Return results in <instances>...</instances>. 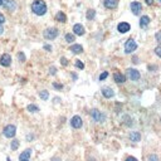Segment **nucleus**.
Listing matches in <instances>:
<instances>
[{
	"instance_id": "obj_26",
	"label": "nucleus",
	"mask_w": 161,
	"mask_h": 161,
	"mask_svg": "<svg viewBox=\"0 0 161 161\" xmlns=\"http://www.w3.org/2000/svg\"><path fill=\"white\" fill-rule=\"evenodd\" d=\"M75 67H77L78 69H83V68H85V64L80 62V60H75Z\"/></svg>"
},
{
	"instance_id": "obj_25",
	"label": "nucleus",
	"mask_w": 161,
	"mask_h": 161,
	"mask_svg": "<svg viewBox=\"0 0 161 161\" xmlns=\"http://www.w3.org/2000/svg\"><path fill=\"white\" fill-rule=\"evenodd\" d=\"M65 42H68V43H73L74 40H75V38H74V34H65Z\"/></svg>"
},
{
	"instance_id": "obj_28",
	"label": "nucleus",
	"mask_w": 161,
	"mask_h": 161,
	"mask_svg": "<svg viewBox=\"0 0 161 161\" xmlns=\"http://www.w3.org/2000/svg\"><path fill=\"white\" fill-rule=\"evenodd\" d=\"M155 39H156V42L161 43V30H158V32L155 34Z\"/></svg>"
},
{
	"instance_id": "obj_5",
	"label": "nucleus",
	"mask_w": 161,
	"mask_h": 161,
	"mask_svg": "<svg viewBox=\"0 0 161 161\" xmlns=\"http://www.w3.org/2000/svg\"><path fill=\"white\" fill-rule=\"evenodd\" d=\"M58 37V29L57 28H48L44 30V38L47 40H53Z\"/></svg>"
},
{
	"instance_id": "obj_43",
	"label": "nucleus",
	"mask_w": 161,
	"mask_h": 161,
	"mask_svg": "<svg viewBox=\"0 0 161 161\" xmlns=\"http://www.w3.org/2000/svg\"><path fill=\"white\" fill-rule=\"evenodd\" d=\"M0 5H3V0H0Z\"/></svg>"
},
{
	"instance_id": "obj_12",
	"label": "nucleus",
	"mask_w": 161,
	"mask_h": 161,
	"mask_svg": "<svg viewBox=\"0 0 161 161\" xmlns=\"http://www.w3.org/2000/svg\"><path fill=\"white\" fill-rule=\"evenodd\" d=\"M103 5L106 9H116L118 5V0H103Z\"/></svg>"
},
{
	"instance_id": "obj_22",
	"label": "nucleus",
	"mask_w": 161,
	"mask_h": 161,
	"mask_svg": "<svg viewBox=\"0 0 161 161\" xmlns=\"http://www.w3.org/2000/svg\"><path fill=\"white\" fill-rule=\"evenodd\" d=\"M39 97H40L43 101H47V100L49 98V92L45 91V90H44V91H40V92H39Z\"/></svg>"
},
{
	"instance_id": "obj_38",
	"label": "nucleus",
	"mask_w": 161,
	"mask_h": 161,
	"mask_svg": "<svg viewBox=\"0 0 161 161\" xmlns=\"http://www.w3.org/2000/svg\"><path fill=\"white\" fill-rule=\"evenodd\" d=\"M44 49H47L48 52H50V50H52V47H50V45H48V44H45V45H44Z\"/></svg>"
},
{
	"instance_id": "obj_35",
	"label": "nucleus",
	"mask_w": 161,
	"mask_h": 161,
	"mask_svg": "<svg viewBox=\"0 0 161 161\" xmlns=\"http://www.w3.org/2000/svg\"><path fill=\"white\" fill-rule=\"evenodd\" d=\"M126 161H138L136 157H133V156H128L127 158H126Z\"/></svg>"
},
{
	"instance_id": "obj_2",
	"label": "nucleus",
	"mask_w": 161,
	"mask_h": 161,
	"mask_svg": "<svg viewBox=\"0 0 161 161\" xmlns=\"http://www.w3.org/2000/svg\"><path fill=\"white\" fill-rule=\"evenodd\" d=\"M91 117H92V120L93 121H96V122H100V123H102V122H105L106 121V116H105V113H102L100 110H97V108H93L92 111H91Z\"/></svg>"
},
{
	"instance_id": "obj_9",
	"label": "nucleus",
	"mask_w": 161,
	"mask_h": 161,
	"mask_svg": "<svg viewBox=\"0 0 161 161\" xmlns=\"http://www.w3.org/2000/svg\"><path fill=\"white\" fill-rule=\"evenodd\" d=\"M0 64L3 67H9L12 64V57L8 53H4L2 57H0Z\"/></svg>"
},
{
	"instance_id": "obj_7",
	"label": "nucleus",
	"mask_w": 161,
	"mask_h": 161,
	"mask_svg": "<svg viewBox=\"0 0 161 161\" xmlns=\"http://www.w3.org/2000/svg\"><path fill=\"white\" fill-rule=\"evenodd\" d=\"M70 126L73 128H80L83 126V121L80 118V116H73L70 118Z\"/></svg>"
},
{
	"instance_id": "obj_42",
	"label": "nucleus",
	"mask_w": 161,
	"mask_h": 161,
	"mask_svg": "<svg viewBox=\"0 0 161 161\" xmlns=\"http://www.w3.org/2000/svg\"><path fill=\"white\" fill-rule=\"evenodd\" d=\"M19 161H30L29 158H23V160H19Z\"/></svg>"
},
{
	"instance_id": "obj_29",
	"label": "nucleus",
	"mask_w": 161,
	"mask_h": 161,
	"mask_svg": "<svg viewBox=\"0 0 161 161\" xmlns=\"http://www.w3.org/2000/svg\"><path fill=\"white\" fill-rule=\"evenodd\" d=\"M107 77H108V72H103V73L100 75V80H105Z\"/></svg>"
},
{
	"instance_id": "obj_15",
	"label": "nucleus",
	"mask_w": 161,
	"mask_h": 161,
	"mask_svg": "<svg viewBox=\"0 0 161 161\" xmlns=\"http://www.w3.org/2000/svg\"><path fill=\"white\" fill-rule=\"evenodd\" d=\"M102 95H103V97H106V98H112V97L115 96V92H113L112 88L105 87V88H102Z\"/></svg>"
},
{
	"instance_id": "obj_6",
	"label": "nucleus",
	"mask_w": 161,
	"mask_h": 161,
	"mask_svg": "<svg viewBox=\"0 0 161 161\" xmlns=\"http://www.w3.org/2000/svg\"><path fill=\"white\" fill-rule=\"evenodd\" d=\"M127 77H128L131 80H133V82H137V80L141 78V74H140V72H138L137 69H135V68H128V69H127Z\"/></svg>"
},
{
	"instance_id": "obj_20",
	"label": "nucleus",
	"mask_w": 161,
	"mask_h": 161,
	"mask_svg": "<svg viewBox=\"0 0 161 161\" xmlns=\"http://www.w3.org/2000/svg\"><path fill=\"white\" fill-rule=\"evenodd\" d=\"M30 155H32V148H27L24 150L20 156H19V160H23V158H30Z\"/></svg>"
},
{
	"instance_id": "obj_14",
	"label": "nucleus",
	"mask_w": 161,
	"mask_h": 161,
	"mask_svg": "<svg viewBox=\"0 0 161 161\" xmlns=\"http://www.w3.org/2000/svg\"><path fill=\"white\" fill-rule=\"evenodd\" d=\"M113 79H115L116 83H123V82H126V77L122 73H120V72H116L113 74Z\"/></svg>"
},
{
	"instance_id": "obj_33",
	"label": "nucleus",
	"mask_w": 161,
	"mask_h": 161,
	"mask_svg": "<svg viewBox=\"0 0 161 161\" xmlns=\"http://www.w3.org/2000/svg\"><path fill=\"white\" fill-rule=\"evenodd\" d=\"M49 73H50L52 75H54V74L57 73V68H55V67H52V68H49Z\"/></svg>"
},
{
	"instance_id": "obj_16",
	"label": "nucleus",
	"mask_w": 161,
	"mask_h": 161,
	"mask_svg": "<svg viewBox=\"0 0 161 161\" xmlns=\"http://www.w3.org/2000/svg\"><path fill=\"white\" fill-rule=\"evenodd\" d=\"M148 24H150V18L147 15L141 17V19H140V27H141V29H146V27Z\"/></svg>"
},
{
	"instance_id": "obj_31",
	"label": "nucleus",
	"mask_w": 161,
	"mask_h": 161,
	"mask_svg": "<svg viewBox=\"0 0 161 161\" xmlns=\"http://www.w3.org/2000/svg\"><path fill=\"white\" fill-rule=\"evenodd\" d=\"M155 53H156V55H158L161 58V45H158V47L155 48Z\"/></svg>"
},
{
	"instance_id": "obj_44",
	"label": "nucleus",
	"mask_w": 161,
	"mask_h": 161,
	"mask_svg": "<svg viewBox=\"0 0 161 161\" xmlns=\"http://www.w3.org/2000/svg\"><path fill=\"white\" fill-rule=\"evenodd\" d=\"M158 3H160V4H161V0H158Z\"/></svg>"
},
{
	"instance_id": "obj_36",
	"label": "nucleus",
	"mask_w": 161,
	"mask_h": 161,
	"mask_svg": "<svg viewBox=\"0 0 161 161\" xmlns=\"http://www.w3.org/2000/svg\"><path fill=\"white\" fill-rule=\"evenodd\" d=\"M4 22H5V17L3 14H0V24H3Z\"/></svg>"
},
{
	"instance_id": "obj_23",
	"label": "nucleus",
	"mask_w": 161,
	"mask_h": 161,
	"mask_svg": "<svg viewBox=\"0 0 161 161\" xmlns=\"http://www.w3.org/2000/svg\"><path fill=\"white\" fill-rule=\"evenodd\" d=\"M27 110H28L29 112H33V113H35V112H38V111H39V107H38L37 105H29V106L27 107Z\"/></svg>"
},
{
	"instance_id": "obj_32",
	"label": "nucleus",
	"mask_w": 161,
	"mask_h": 161,
	"mask_svg": "<svg viewBox=\"0 0 161 161\" xmlns=\"http://www.w3.org/2000/svg\"><path fill=\"white\" fill-rule=\"evenodd\" d=\"M18 58H19L20 62H25V55H24V53H19V54H18Z\"/></svg>"
},
{
	"instance_id": "obj_11",
	"label": "nucleus",
	"mask_w": 161,
	"mask_h": 161,
	"mask_svg": "<svg viewBox=\"0 0 161 161\" xmlns=\"http://www.w3.org/2000/svg\"><path fill=\"white\" fill-rule=\"evenodd\" d=\"M73 33L75 34V35H85V33H86V30H85V27L82 25V24H74L73 25Z\"/></svg>"
},
{
	"instance_id": "obj_39",
	"label": "nucleus",
	"mask_w": 161,
	"mask_h": 161,
	"mask_svg": "<svg viewBox=\"0 0 161 161\" xmlns=\"http://www.w3.org/2000/svg\"><path fill=\"white\" fill-rule=\"evenodd\" d=\"M50 161H60V158H59V157H53Z\"/></svg>"
},
{
	"instance_id": "obj_8",
	"label": "nucleus",
	"mask_w": 161,
	"mask_h": 161,
	"mask_svg": "<svg viewBox=\"0 0 161 161\" xmlns=\"http://www.w3.org/2000/svg\"><path fill=\"white\" fill-rule=\"evenodd\" d=\"M130 8H131L132 14H135V15H138L141 13V10H142V5L138 2H132L131 5H130Z\"/></svg>"
},
{
	"instance_id": "obj_40",
	"label": "nucleus",
	"mask_w": 161,
	"mask_h": 161,
	"mask_svg": "<svg viewBox=\"0 0 161 161\" xmlns=\"http://www.w3.org/2000/svg\"><path fill=\"white\" fill-rule=\"evenodd\" d=\"M4 33V28L2 27V24H0V34H3Z\"/></svg>"
},
{
	"instance_id": "obj_24",
	"label": "nucleus",
	"mask_w": 161,
	"mask_h": 161,
	"mask_svg": "<svg viewBox=\"0 0 161 161\" xmlns=\"http://www.w3.org/2000/svg\"><path fill=\"white\" fill-rule=\"evenodd\" d=\"M19 143H20V141H19V140H13V141H12V146H10V148H12L13 151L18 150V147H19Z\"/></svg>"
},
{
	"instance_id": "obj_4",
	"label": "nucleus",
	"mask_w": 161,
	"mask_h": 161,
	"mask_svg": "<svg viewBox=\"0 0 161 161\" xmlns=\"http://www.w3.org/2000/svg\"><path fill=\"white\" fill-rule=\"evenodd\" d=\"M3 133H4V136L7 138H13L15 136V133H17V127L14 125H8V126L4 127Z\"/></svg>"
},
{
	"instance_id": "obj_18",
	"label": "nucleus",
	"mask_w": 161,
	"mask_h": 161,
	"mask_svg": "<svg viewBox=\"0 0 161 161\" xmlns=\"http://www.w3.org/2000/svg\"><path fill=\"white\" fill-rule=\"evenodd\" d=\"M70 50H72L74 54H79V53L83 52V47L80 45V44H73V45L70 47Z\"/></svg>"
},
{
	"instance_id": "obj_37",
	"label": "nucleus",
	"mask_w": 161,
	"mask_h": 161,
	"mask_svg": "<svg viewBox=\"0 0 161 161\" xmlns=\"http://www.w3.org/2000/svg\"><path fill=\"white\" fill-rule=\"evenodd\" d=\"M145 3H146L147 5H152V4H153V0H145Z\"/></svg>"
},
{
	"instance_id": "obj_21",
	"label": "nucleus",
	"mask_w": 161,
	"mask_h": 161,
	"mask_svg": "<svg viewBox=\"0 0 161 161\" xmlns=\"http://www.w3.org/2000/svg\"><path fill=\"white\" fill-rule=\"evenodd\" d=\"M86 17H87V19H88V20H93V19H95V17H96V10H93V9H88V10H87Z\"/></svg>"
},
{
	"instance_id": "obj_3",
	"label": "nucleus",
	"mask_w": 161,
	"mask_h": 161,
	"mask_svg": "<svg viewBox=\"0 0 161 161\" xmlns=\"http://www.w3.org/2000/svg\"><path fill=\"white\" fill-rule=\"evenodd\" d=\"M136 49H137V43H136L132 38H130V39L126 42V44H125V53H126V54H131V53H133Z\"/></svg>"
},
{
	"instance_id": "obj_27",
	"label": "nucleus",
	"mask_w": 161,
	"mask_h": 161,
	"mask_svg": "<svg viewBox=\"0 0 161 161\" xmlns=\"http://www.w3.org/2000/svg\"><path fill=\"white\" fill-rule=\"evenodd\" d=\"M147 160H148V161H158V157H157L156 155H153V153H152V155H148Z\"/></svg>"
},
{
	"instance_id": "obj_34",
	"label": "nucleus",
	"mask_w": 161,
	"mask_h": 161,
	"mask_svg": "<svg viewBox=\"0 0 161 161\" xmlns=\"http://www.w3.org/2000/svg\"><path fill=\"white\" fill-rule=\"evenodd\" d=\"M60 63H62L63 65H67V64H68V60H67V58L62 57V58H60Z\"/></svg>"
},
{
	"instance_id": "obj_13",
	"label": "nucleus",
	"mask_w": 161,
	"mask_h": 161,
	"mask_svg": "<svg viewBox=\"0 0 161 161\" xmlns=\"http://www.w3.org/2000/svg\"><path fill=\"white\" fill-rule=\"evenodd\" d=\"M3 5L7 10H14L17 8L15 3L13 2V0H3Z\"/></svg>"
},
{
	"instance_id": "obj_19",
	"label": "nucleus",
	"mask_w": 161,
	"mask_h": 161,
	"mask_svg": "<svg viewBox=\"0 0 161 161\" xmlns=\"http://www.w3.org/2000/svg\"><path fill=\"white\" fill-rule=\"evenodd\" d=\"M55 20L57 22H60V23H65L67 22V17L63 12H58L57 15H55Z\"/></svg>"
},
{
	"instance_id": "obj_17",
	"label": "nucleus",
	"mask_w": 161,
	"mask_h": 161,
	"mask_svg": "<svg viewBox=\"0 0 161 161\" xmlns=\"http://www.w3.org/2000/svg\"><path fill=\"white\" fill-rule=\"evenodd\" d=\"M130 140H131L132 142H138V141L141 140V135H140V132H137V131L131 132V133H130Z\"/></svg>"
},
{
	"instance_id": "obj_30",
	"label": "nucleus",
	"mask_w": 161,
	"mask_h": 161,
	"mask_svg": "<svg viewBox=\"0 0 161 161\" xmlns=\"http://www.w3.org/2000/svg\"><path fill=\"white\" fill-rule=\"evenodd\" d=\"M53 87H54L55 90H59V91H60V90L63 88V85H60V83H57V82H54V83H53Z\"/></svg>"
},
{
	"instance_id": "obj_41",
	"label": "nucleus",
	"mask_w": 161,
	"mask_h": 161,
	"mask_svg": "<svg viewBox=\"0 0 161 161\" xmlns=\"http://www.w3.org/2000/svg\"><path fill=\"white\" fill-rule=\"evenodd\" d=\"M132 62H133V63H137V58H136V57H133V59H132Z\"/></svg>"
},
{
	"instance_id": "obj_10",
	"label": "nucleus",
	"mask_w": 161,
	"mask_h": 161,
	"mask_svg": "<svg viewBox=\"0 0 161 161\" xmlns=\"http://www.w3.org/2000/svg\"><path fill=\"white\" fill-rule=\"evenodd\" d=\"M130 29H131V25H130L128 23H126V22H121V23L117 25V30H118L120 33H122V34L130 32Z\"/></svg>"
},
{
	"instance_id": "obj_1",
	"label": "nucleus",
	"mask_w": 161,
	"mask_h": 161,
	"mask_svg": "<svg viewBox=\"0 0 161 161\" xmlns=\"http://www.w3.org/2000/svg\"><path fill=\"white\" fill-rule=\"evenodd\" d=\"M32 10L35 15H44L47 13V5L45 3L43 2V0H34L33 4H32Z\"/></svg>"
}]
</instances>
